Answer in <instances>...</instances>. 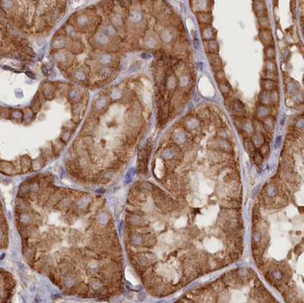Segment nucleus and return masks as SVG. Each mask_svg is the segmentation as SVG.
<instances>
[{
	"label": "nucleus",
	"instance_id": "42",
	"mask_svg": "<svg viewBox=\"0 0 304 303\" xmlns=\"http://www.w3.org/2000/svg\"><path fill=\"white\" fill-rule=\"evenodd\" d=\"M289 91L292 94H294L297 92V87H296L295 84H291V85H289Z\"/></svg>",
	"mask_w": 304,
	"mask_h": 303
},
{
	"label": "nucleus",
	"instance_id": "11",
	"mask_svg": "<svg viewBox=\"0 0 304 303\" xmlns=\"http://www.w3.org/2000/svg\"><path fill=\"white\" fill-rule=\"evenodd\" d=\"M258 101H259L260 104L267 106V107L271 105L272 100H271L270 91L262 90V92L259 93V96H258Z\"/></svg>",
	"mask_w": 304,
	"mask_h": 303
},
{
	"label": "nucleus",
	"instance_id": "39",
	"mask_svg": "<svg viewBox=\"0 0 304 303\" xmlns=\"http://www.w3.org/2000/svg\"><path fill=\"white\" fill-rule=\"evenodd\" d=\"M272 277H273L275 278V279H280L282 278V276H283L281 271H280L279 270H275V271H274L272 273Z\"/></svg>",
	"mask_w": 304,
	"mask_h": 303
},
{
	"label": "nucleus",
	"instance_id": "2",
	"mask_svg": "<svg viewBox=\"0 0 304 303\" xmlns=\"http://www.w3.org/2000/svg\"><path fill=\"white\" fill-rule=\"evenodd\" d=\"M201 34L203 40H214L216 37V31L211 24H200Z\"/></svg>",
	"mask_w": 304,
	"mask_h": 303
},
{
	"label": "nucleus",
	"instance_id": "4",
	"mask_svg": "<svg viewBox=\"0 0 304 303\" xmlns=\"http://www.w3.org/2000/svg\"><path fill=\"white\" fill-rule=\"evenodd\" d=\"M192 6L196 12H208L212 5V0H192Z\"/></svg>",
	"mask_w": 304,
	"mask_h": 303
},
{
	"label": "nucleus",
	"instance_id": "1",
	"mask_svg": "<svg viewBox=\"0 0 304 303\" xmlns=\"http://www.w3.org/2000/svg\"><path fill=\"white\" fill-rule=\"evenodd\" d=\"M258 38L265 47L274 46L275 41H274L273 35L269 29H260L259 33H258Z\"/></svg>",
	"mask_w": 304,
	"mask_h": 303
},
{
	"label": "nucleus",
	"instance_id": "38",
	"mask_svg": "<svg viewBox=\"0 0 304 303\" xmlns=\"http://www.w3.org/2000/svg\"><path fill=\"white\" fill-rule=\"evenodd\" d=\"M173 155H174V153H173V151L170 149L166 150V151H165L163 153V157L165 159H170V158L173 157Z\"/></svg>",
	"mask_w": 304,
	"mask_h": 303
},
{
	"label": "nucleus",
	"instance_id": "33",
	"mask_svg": "<svg viewBox=\"0 0 304 303\" xmlns=\"http://www.w3.org/2000/svg\"><path fill=\"white\" fill-rule=\"evenodd\" d=\"M69 96L71 97V99L74 101L78 100L79 97H80V93L76 90H72L69 93Z\"/></svg>",
	"mask_w": 304,
	"mask_h": 303
},
{
	"label": "nucleus",
	"instance_id": "41",
	"mask_svg": "<svg viewBox=\"0 0 304 303\" xmlns=\"http://www.w3.org/2000/svg\"><path fill=\"white\" fill-rule=\"evenodd\" d=\"M70 135H71V134H70L68 131H65V132H63V135H62V140L65 141V142L68 141L70 138Z\"/></svg>",
	"mask_w": 304,
	"mask_h": 303
},
{
	"label": "nucleus",
	"instance_id": "26",
	"mask_svg": "<svg viewBox=\"0 0 304 303\" xmlns=\"http://www.w3.org/2000/svg\"><path fill=\"white\" fill-rule=\"evenodd\" d=\"M104 33L107 36H113L116 34L115 27L111 25H107L104 27Z\"/></svg>",
	"mask_w": 304,
	"mask_h": 303
},
{
	"label": "nucleus",
	"instance_id": "14",
	"mask_svg": "<svg viewBox=\"0 0 304 303\" xmlns=\"http://www.w3.org/2000/svg\"><path fill=\"white\" fill-rule=\"evenodd\" d=\"M219 89L222 94L228 95L231 90V86L226 79L219 81Z\"/></svg>",
	"mask_w": 304,
	"mask_h": 303
},
{
	"label": "nucleus",
	"instance_id": "40",
	"mask_svg": "<svg viewBox=\"0 0 304 303\" xmlns=\"http://www.w3.org/2000/svg\"><path fill=\"white\" fill-rule=\"evenodd\" d=\"M253 242L255 243H258L262 239V234L260 232H255L253 235Z\"/></svg>",
	"mask_w": 304,
	"mask_h": 303
},
{
	"label": "nucleus",
	"instance_id": "31",
	"mask_svg": "<svg viewBox=\"0 0 304 303\" xmlns=\"http://www.w3.org/2000/svg\"><path fill=\"white\" fill-rule=\"evenodd\" d=\"M244 147L249 152H253L255 150V145L252 141H246L244 143Z\"/></svg>",
	"mask_w": 304,
	"mask_h": 303
},
{
	"label": "nucleus",
	"instance_id": "43",
	"mask_svg": "<svg viewBox=\"0 0 304 303\" xmlns=\"http://www.w3.org/2000/svg\"><path fill=\"white\" fill-rule=\"evenodd\" d=\"M296 126L297 128H299V129H302V128L304 127V119H299V120L297 122V123H296Z\"/></svg>",
	"mask_w": 304,
	"mask_h": 303
},
{
	"label": "nucleus",
	"instance_id": "25",
	"mask_svg": "<svg viewBox=\"0 0 304 303\" xmlns=\"http://www.w3.org/2000/svg\"><path fill=\"white\" fill-rule=\"evenodd\" d=\"M99 60L103 64H107V63H110L112 61V57L109 54H103L100 56Z\"/></svg>",
	"mask_w": 304,
	"mask_h": 303
},
{
	"label": "nucleus",
	"instance_id": "24",
	"mask_svg": "<svg viewBox=\"0 0 304 303\" xmlns=\"http://www.w3.org/2000/svg\"><path fill=\"white\" fill-rule=\"evenodd\" d=\"M253 159H254V161L255 162V163H257L258 165L262 164V161H263V156H262L261 153L259 151H256V152L254 153L253 154Z\"/></svg>",
	"mask_w": 304,
	"mask_h": 303
},
{
	"label": "nucleus",
	"instance_id": "9",
	"mask_svg": "<svg viewBox=\"0 0 304 303\" xmlns=\"http://www.w3.org/2000/svg\"><path fill=\"white\" fill-rule=\"evenodd\" d=\"M277 71V65L274 60H265V72H266L265 76L268 77L269 75H275Z\"/></svg>",
	"mask_w": 304,
	"mask_h": 303
},
{
	"label": "nucleus",
	"instance_id": "18",
	"mask_svg": "<svg viewBox=\"0 0 304 303\" xmlns=\"http://www.w3.org/2000/svg\"><path fill=\"white\" fill-rule=\"evenodd\" d=\"M184 125H185L186 129H194L199 126V122L195 118H190V119H188L185 121Z\"/></svg>",
	"mask_w": 304,
	"mask_h": 303
},
{
	"label": "nucleus",
	"instance_id": "36",
	"mask_svg": "<svg viewBox=\"0 0 304 303\" xmlns=\"http://www.w3.org/2000/svg\"><path fill=\"white\" fill-rule=\"evenodd\" d=\"M106 103H107V100H105V98L104 97H100L98 100L97 101V103H96V107H97V109H102L103 107L105 106Z\"/></svg>",
	"mask_w": 304,
	"mask_h": 303
},
{
	"label": "nucleus",
	"instance_id": "3",
	"mask_svg": "<svg viewBox=\"0 0 304 303\" xmlns=\"http://www.w3.org/2000/svg\"><path fill=\"white\" fill-rule=\"evenodd\" d=\"M252 9L258 18L267 15V8L265 0H255L253 2Z\"/></svg>",
	"mask_w": 304,
	"mask_h": 303
},
{
	"label": "nucleus",
	"instance_id": "27",
	"mask_svg": "<svg viewBox=\"0 0 304 303\" xmlns=\"http://www.w3.org/2000/svg\"><path fill=\"white\" fill-rule=\"evenodd\" d=\"M277 188H276L275 185L271 184L269 185L268 188H267V193L269 195V197H274L275 196L276 194H277Z\"/></svg>",
	"mask_w": 304,
	"mask_h": 303
},
{
	"label": "nucleus",
	"instance_id": "15",
	"mask_svg": "<svg viewBox=\"0 0 304 303\" xmlns=\"http://www.w3.org/2000/svg\"><path fill=\"white\" fill-rule=\"evenodd\" d=\"M265 55L266 60H275L276 57L275 47L274 46H266L265 49Z\"/></svg>",
	"mask_w": 304,
	"mask_h": 303
},
{
	"label": "nucleus",
	"instance_id": "6",
	"mask_svg": "<svg viewBox=\"0 0 304 303\" xmlns=\"http://www.w3.org/2000/svg\"><path fill=\"white\" fill-rule=\"evenodd\" d=\"M196 18L200 24H211L213 21L212 15L208 12H196Z\"/></svg>",
	"mask_w": 304,
	"mask_h": 303
},
{
	"label": "nucleus",
	"instance_id": "16",
	"mask_svg": "<svg viewBox=\"0 0 304 303\" xmlns=\"http://www.w3.org/2000/svg\"><path fill=\"white\" fill-rule=\"evenodd\" d=\"M258 25L261 27L260 29H269L270 23H269V20L267 15L258 18Z\"/></svg>",
	"mask_w": 304,
	"mask_h": 303
},
{
	"label": "nucleus",
	"instance_id": "12",
	"mask_svg": "<svg viewBox=\"0 0 304 303\" xmlns=\"http://www.w3.org/2000/svg\"><path fill=\"white\" fill-rule=\"evenodd\" d=\"M255 115L258 119H262L265 117L269 115V110L267 106L260 104L256 108V112H255Z\"/></svg>",
	"mask_w": 304,
	"mask_h": 303
},
{
	"label": "nucleus",
	"instance_id": "23",
	"mask_svg": "<svg viewBox=\"0 0 304 303\" xmlns=\"http://www.w3.org/2000/svg\"><path fill=\"white\" fill-rule=\"evenodd\" d=\"M97 42L100 44H105L108 42V36L105 34H98L97 35Z\"/></svg>",
	"mask_w": 304,
	"mask_h": 303
},
{
	"label": "nucleus",
	"instance_id": "7",
	"mask_svg": "<svg viewBox=\"0 0 304 303\" xmlns=\"http://www.w3.org/2000/svg\"><path fill=\"white\" fill-rule=\"evenodd\" d=\"M205 50L208 53H218L219 45L215 40H204L203 42Z\"/></svg>",
	"mask_w": 304,
	"mask_h": 303
},
{
	"label": "nucleus",
	"instance_id": "8",
	"mask_svg": "<svg viewBox=\"0 0 304 303\" xmlns=\"http://www.w3.org/2000/svg\"><path fill=\"white\" fill-rule=\"evenodd\" d=\"M261 86H262V90H267V91H272V90L277 89L278 84L276 83L275 81L268 79V78H266V79L264 78L261 81Z\"/></svg>",
	"mask_w": 304,
	"mask_h": 303
},
{
	"label": "nucleus",
	"instance_id": "46",
	"mask_svg": "<svg viewBox=\"0 0 304 303\" xmlns=\"http://www.w3.org/2000/svg\"><path fill=\"white\" fill-rule=\"evenodd\" d=\"M303 82H304V79H303Z\"/></svg>",
	"mask_w": 304,
	"mask_h": 303
},
{
	"label": "nucleus",
	"instance_id": "22",
	"mask_svg": "<svg viewBox=\"0 0 304 303\" xmlns=\"http://www.w3.org/2000/svg\"><path fill=\"white\" fill-rule=\"evenodd\" d=\"M242 128L247 133H253L254 132V126L251 122H248V121L242 124Z\"/></svg>",
	"mask_w": 304,
	"mask_h": 303
},
{
	"label": "nucleus",
	"instance_id": "29",
	"mask_svg": "<svg viewBox=\"0 0 304 303\" xmlns=\"http://www.w3.org/2000/svg\"><path fill=\"white\" fill-rule=\"evenodd\" d=\"M43 93L46 99L48 100H51L53 97V90L52 88H46L43 90Z\"/></svg>",
	"mask_w": 304,
	"mask_h": 303
},
{
	"label": "nucleus",
	"instance_id": "34",
	"mask_svg": "<svg viewBox=\"0 0 304 303\" xmlns=\"http://www.w3.org/2000/svg\"><path fill=\"white\" fill-rule=\"evenodd\" d=\"M66 45V41H65V40L63 39V38H59V39L56 40V41H55V43H54V47H56V48H61V47H63V46Z\"/></svg>",
	"mask_w": 304,
	"mask_h": 303
},
{
	"label": "nucleus",
	"instance_id": "37",
	"mask_svg": "<svg viewBox=\"0 0 304 303\" xmlns=\"http://www.w3.org/2000/svg\"><path fill=\"white\" fill-rule=\"evenodd\" d=\"M12 117L15 119H19L22 117V113L20 110H14L12 112Z\"/></svg>",
	"mask_w": 304,
	"mask_h": 303
},
{
	"label": "nucleus",
	"instance_id": "17",
	"mask_svg": "<svg viewBox=\"0 0 304 303\" xmlns=\"http://www.w3.org/2000/svg\"><path fill=\"white\" fill-rule=\"evenodd\" d=\"M218 146L219 147V149L222 150V151H230L232 149L230 144L225 139H220L219 141H218Z\"/></svg>",
	"mask_w": 304,
	"mask_h": 303
},
{
	"label": "nucleus",
	"instance_id": "35",
	"mask_svg": "<svg viewBox=\"0 0 304 303\" xmlns=\"http://www.w3.org/2000/svg\"><path fill=\"white\" fill-rule=\"evenodd\" d=\"M175 140H176V141L178 143L184 142V141L185 140V134H183V133H182V132H179L178 134H177V135H176Z\"/></svg>",
	"mask_w": 304,
	"mask_h": 303
},
{
	"label": "nucleus",
	"instance_id": "32",
	"mask_svg": "<svg viewBox=\"0 0 304 303\" xmlns=\"http://www.w3.org/2000/svg\"><path fill=\"white\" fill-rule=\"evenodd\" d=\"M215 78L218 81H221L225 80V74H224V71H223L222 69L215 71Z\"/></svg>",
	"mask_w": 304,
	"mask_h": 303
},
{
	"label": "nucleus",
	"instance_id": "19",
	"mask_svg": "<svg viewBox=\"0 0 304 303\" xmlns=\"http://www.w3.org/2000/svg\"><path fill=\"white\" fill-rule=\"evenodd\" d=\"M262 124L264 125V126L267 127L268 129H273L274 127V124H275V119L271 115H268V116L265 117L264 119H262Z\"/></svg>",
	"mask_w": 304,
	"mask_h": 303
},
{
	"label": "nucleus",
	"instance_id": "10",
	"mask_svg": "<svg viewBox=\"0 0 304 303\" xmlns=\"http://www.w3.org/2000/svg\"><path fill=\"white\" fill-rule=\"evenodd\" d=\"M232 110L234 114L237 115H243L246 112L244 104L240 100H233L232 103Z\"/></svg>",
	"mask_w": 304,
	"mask_h": 303
},
{
	"label": "nucleus",
	"instance_id": "20",
	"mask_svg": "<svg viewBox=\"0 0 304 303\" xmlns=\"http://www.w3.org/2000/svg\"><path fill=\"white\" fill-rule=\"evenodd\" d=\"M270 95H271V100H272V104L276 106L278 103H279V100H280V95H279V92L278 90V89H275V90H273L272 91H270Z\"/></svg>",
	"mask_w": 304,
	"mask_h": 303
},
{
	"label": "nucleus",
	"instance_id": "5",
	"mask_svg": "<svg viewBox=\"0 0 304 303\" xmlns=\"http://www.w3.org/2000/svg\"><path fill=\"white\" fill-rule=\"evenodd\" d=\"M208 60L211 65V68L215 71L221 69L222 61L218 53H208Z\"/></svg>",
	"mask_w": 304,
	"mask_h": 303
},
{
	"label": "nucleus",
	"instance_id": "30",
	"mask_svg": "<svg viewBox=\"0 0 304 303\" xmlns=\"http://www.w3.org/2000/svg\"><path fill=\"white\" fill-rule=\"evenodd\" d=\"M88 18L85 15H81L80 17L78 18V23L80 26H82V27H85L87 24H88Z\"/></svg>",
	"mask_w": 304,
	"mask_h": 303
},
{
	"label": "nucleus",
	"instance_id": "44",
	"mask_svg": "<svg viewBox=\"0 0 304 303\" xmlns=\"http://www.w3.org/2000/svg\"><path fill=\"white\" fill-rule=\"evenodd\" d=\"M281 144V137L280 136H278L277 137V138L275 139V147H278Z\"/></svg>",
	"mask_w": 304,
	"mask_h": 303
},
{
	"label": "nucleus",
	"instance_id": "13",
	"mask_svg": "<svg viewBox=\"0 0 304 303\" xmlns=\"http://www.w3.org/2000/svg\"><path fill=\"white\" fill-rule=\"evenodd\" d=\"M252 141L254 144V145L260 147L265 142L263 135L260 132H257L256 133L253 134L252 137Z\"/></svg>",
	"mask_w": 304,
	"mask_h": 303
},
{
	"label": "nucleus",
	"instance_id": "28",
	"mask_svg": "<svg viewBox=\"0 0 304 303\" xmlns=\"http://www.w3.org/2000/svg\"><path fill=\"white\" fill-rule=\"evenodd\" d=\"M269 151H270V147H269V145L268 144H263L259 148V152L261 153L262 156H266L267 154L269 153Z\"/></svg>",
	"mask_w": 304,
	"mask_h": 303
},
{
	"label": "nucleus",
	"instance_id": "21",
	"mask_svg": "<svg viewBox=\"0 0 304 303\" xmlns=\"http://www.w3.org/2000/svg\"><path fill=\"white\" fill-rule=\"evenodd\" d=\"M82 50H83V46H82V44L80 42H78V41L74 42L71 49V52L74 53H80Z\"/></svg>",
	"mask_w": 304,
	"mask_h": 303
},
{
	"label": "nucleus",
	"instance_id": "45",
	"mask_svg": "<svg viewBox=\"0 0 304 303\" xmlns=\"http://www.w3.org/2000/svg\"><path fill=\"white\" fill-rule=\"evenodd\" d=\"M298 210H299V211L300 212V213H304V207H299Z\"/></svg>",
	"mask_w": 304,
	"mask_h": 303
}]
</instances>
